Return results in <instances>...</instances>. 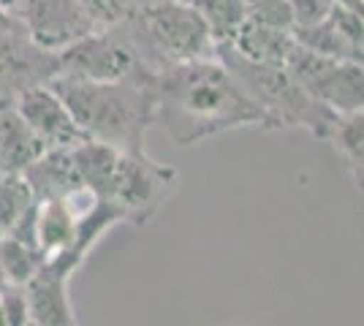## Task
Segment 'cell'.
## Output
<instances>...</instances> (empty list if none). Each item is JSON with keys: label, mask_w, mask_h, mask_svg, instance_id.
Instances as JSON below:
<instances>
[{"label": "cell", "mask_w": 364, "mask_h": 326, "mask_svg": "<svg viewBox=\"0 0 364 326\" xmlns=\"http://www.w3.org/2000/svg\"><path fill=\"white\" fill-rule=\"evenodd\" d=\"M150 87L155 128L177 147H193L240 128L269 131L267 114L218 55L158 68Z\"/></svg>", "instance_id": "cell-1"}, {"label": "cell", "mask_w": 364, "mask_h": 326, "mask_svg": "<svg viewBox=\"0 0 364 326\" xmlns=\"http://www.w3.org/2000/svg\"><path fill=\"white\" fill-rule=\"evenodd\" d=\"M150 79L87 82L58 77L49 85L68 104L76 125L87 139L117 150H144L147 134L155 128V101Z\"/></svg>", "instance_id": "cell-2"}, {"label": "cell", "mask_w": 364, "mask_h": 326, "mask_svg": "<svg viewBox=\"0 0 364 326\" xmlns=\"http://www.w3.org/2000/svg\"><path fill=\"white\" fill-rule=\"evenodd\" d=\"M215 55L234 71V77L242 82L250 98L267 114L269 131L299 128V131H307L313 139L329 141L337 114L307 93L286 65L245 60L231 47H218Z\"/></svg>", "instance_id": "cell-3"}, {"label": "cell", "mask_w": 364, "mask_h": 326, "mask_svg": "<svg viewBox=\"0 0 364 326\" xmlns=\"http://www.w3.org/2000/svg\"><path fill=\"white\" fill-rule=\"evenodd\" d=\"M122 25L152 71L218 52L210 22L185 0H144Z\"/></svg>", "instance_id": "cell-4"}, {"label": "cell", "mask_w": 364, "mask_h": 326, "mask_svg": "<svg viewBox=\"0 0 364 326\" xmlns=\"http://www.w3.org/2000/svg\"><path fill=\"white\" fill-rule=\"evenodd\" d=\"M180 174L152 161L144 150H120L101 199L120 210L122 223L144 229L177 193Z\"/></svg>", "instance_id": "cell-5"}, {"label": "cell", "mask_w": 364, "mask_h": 326, "mask_svg": "<svg viewBox=\"0 0 364 326\" xmlns=\"http://www.w3.org/2000/svg\"><path fill=\"white\" fill-rule=\"evenodd\" d=\"M60 74L87 82H120V79H147L152 68L141 60L136 44L125 25L95 28L85 38L58 52ZM55 77V79H58Z\"/></svg>", "instance_id": "cell-6"}, {"label": "cell", "mask_w": 364, "mask_h": 326, "mask_svg": "<svg viewBox=\"0 0 364 326\" xmlns=\"http://www.w3.org/2000/svg\"><path fill=\"white\" fill-rule=\"evenodd\" d=\"M286 68L299 79L307 93L332 109L337 117L364 109V63L329 58L296 41Z\"/></svg>", "instance_id": "cell-7"}, {"label": "cell", "mask_w": 364, "mask_h": 326, "mask_svg": "<svg viewBox=\"0 0 364 326\" xmlns=\"http://www.w3.org/2000/svg\"><path fill=\"white\" fill-rule=\"evenodd\" d=\"M58 74V52L38 47L28 33L0 38V107H14L19 95L49 85Z\"/></svg>", "instance_id": "cell-8"}, {"label": "cell", "mask_w": 364, "mask_h": 326, "mask_svg": "<svg viewBox=\"0 0 364 326\" xmlns=\"http://www.w3.org/2000/svg\"><path fill=\"white\" fill-rule=\"evenodd\" d=\"M19 19L38 47L60 52L95 31L79 0H22Z\"/></svg>", "instance_id": "cell-9"}, {"label": "cell", "mask_w": 364, "mask_h": 326, "mask_svg": "<svg viewBox=\"0 0 364 326\" xmlns=\"http://www.w3.org/2000/svg\"><path fill=\"white\" fill-rule=\"evenodd\" d=\"M14 109L19 112V117L31 125V131L41 139L46 150H55V147L74 150L76 144L87 139L85 131L76 125L68 104L52 85L31 87L28 93L16 98Z\"/></svg>", "instance_id": "cell-10"}, {"label": "cell", "mask_w": 364, "mask_h": 326, "mask_svg": "<svg viewBox=\"0 0 364 326\" xmlns=\"http://www.w3.org/2000/svg\"><path fill=\"white\" fill-rule=\"evenodd\" d=\"M294 36L302 47L316 49L321 55L364 63V16L346 6L334 3L326 19H321L318 25L296 28Z\"/></svg>", "instance_id": "cell-11"}, {"label": "cell", "mask_w": 364, "mask_h": 326, "mask_svg": "<svg viewBox=\"0 0 364 326\" xmlns=\"http://www.w3.org/2000/svg\"><path fill=\"white\" fill-rule=\"evenodd\" d=\"M71 272L46 261L38 275L25 283L31 324L36 326H76V313L68 296Z\"/></svg>", "instance_id": "cell-12"}, {"label": "cell", "mask_w": 364, "mask_h": 326, "mask_svg": "<svg viewBox=\"0 0 364 326\" xmlns=\"http://www.w3.org/2000/svg\"><path fill=\"white\" fill-rule=\"evenodd\" d=\"M22 174H25V180H28V185L33 188L36 199L68 196L71 190H76L79 185H85L82 174L76 169L74 150H63V147L44 150Z\"/></svg>", "instance_id": "cell-13"}, {"label": "cell", "mask_w": 364, "mask_h": 326, "mask_svg": "<svg viewBox=\"0 0 364 326\" xmlns=\"http://www.w3.org/2000/svg\"><path fill=\"white\" fill-rule=\"evenodd\" d=\"M223 47H231L245 60L286 65V60L296 47V36H294V31L269 28V25H258V22L245 19L240 31L234 33V38Z\"/></svg>", "instance_id": "cell-14"}, {"label": "cell", "mask_w": 364, "mask_h": 326, "mask_svg": "<svg viewBox=\"0 0 364 326\" xmlns=\"http://www.w3.org/2000/svg\"><path fill=\"white\" fill-rule=\"evenodd\" d=\"M44 150L14 107H0V174L25 171Z\"/></svg>", "instance_id": "cell-15"}, {"label": "cell", "mask_w": 364, "mask_h": 326, "mask_svg": "<svg viewBox=\"0 0 364 326\" xmlns=\"http://www.w3.org/2000/svg\"><path fill=\"white\" fill-rule=\"evenodd\" d=\"M329 141L346 174L350 177V183L364 193V109L337 117Z\"/></svg>", "instance_id": "cell-16"}, {"label": "cell", "mask_w": 364, "mask_h": 326, "mask_svg": "<svg viewBox=\"0 0 364 326\" xmlns=\"http://www.w3.org/2000/svg\"><path fill=\"white\" fill-rule=\"evenodd\" d=\"M36 193L22 171L0 174V239L16 232V226L33 212Z\"/></svg>", "instance_id": "cell-17"}, {"label": "cell", "mask_w": 364, "mask_h": 326, "mask_svg": "<svg viewBox=\"0 0 364 326\" xmlns=\"http://www.w3.org/2000/svg\"><path fill=\"white\" fill-rule=\"evenodd\" d=\"M46 264V256L33 242L19 237H3L0 239V272L9 286H25L38 269Z\"/></svg>", "instance_id": "cell-18"}, {"label": "cell", "mask_w": 364, "mask_h": 326, "mask_svg": "<svg viewBox=\"0 0 364 326\" xmlns=\"http://www.w3.org/2000/svg\"><path fill=\"white\" fill-rule=\"evenodd\" d=\"M185 3H191L210 22L218 47L228 44L245 22V0H185Z\"/></svg>", "instance_id": "cell-19"}, {"label": "cell", "mask_w": 364, "mask_h": 326, "mask_svg": "<svg viewBox=\"0 0 364 326\" xmlns=\"http://www.w3.org/2000/svg\"><path fill=\"white\" fill-rule=\"evenodd\" d=\"M245 19L269 25V28H283V31L296 28L289 0H245Z\"/></svg>", "instance_id": "cell-20"}, {"label": "cell", "mask_w": 364, "mask_h": 326, "mask_svg": "<svg viewBox=\"0 0 364 326\" xmlns=\"http://www.w3.org/2000/svg\"><path fill=\"white\" fill-rule=\"evenodd\" d=\"M79 3L90 14L95 28H114V25L128 22L144 0H79Z\"/></svg>", "instance_id": "cell-21"}, {"label": "cell", "mask_w": 364, "mask_h": 326, "mask_svg": "<svg viewBox=\"0 0 364 326\" xmlns=\"http://www.w3.org/2000/svg\"><path fill=\"white\" fill-rule=\"evenodd\" d=\"M0 305H3V318L6 326H28L31 324V310H28V294L25 286H3L0 288Z\"/></svg>", "instance_id": "cell-22"}, {"label": "cell", "mask_w": 364, "mask_h": 326, "mask_svg": "<svg viewBox=\"0 0 364 326\" xmlns=\"http://www.w3.org/2000/svg\"><path fill=\"white\" fill-rule=\"evenodd\" d=\"M289 3H291V11H294V25L296 28L318 25L321 19H326L329 11L334 9V0H289Z\"/></svg>", "instance_id": "cell-23"}, {"label": "cell", "mask_w": 364, "mask_h": 326, "mask_svg": "<svg viewBox=\"0 0 364 326\" xmlns=\"http://www.w3.org/2000/svg\"><path fill=\"white\" fill-rule=\"evenodd\" d=\"M334 3H337V6H346V9L364 16V0H334Z\"/></svg>", "instance_id": "cell-24"}, {"label": "cell", "mask_w": 364, "mask_h": 326, "mask_svg": "<svg viewBox=\"0 0 364 326\" xmlns=\"http://www.w3.org/2000/svg\"><path fill=\"white\" fill-rule=\"evenodd\" d=\"M19 6H22V0H0V9L14 11V14H19Z\"/></svg>", "instance_id": "cell-25"}, {"label": "cell", "mask_w": 364, "mask_h": 326, "mask_svg": "<svg viewBox=\"0 0 364 326\" xmlns=\"http://www.w3.org/2000/svg\"><path fill=\"white\" fill-rule=\"evenodd\" d=\"M0 326H6V318H3V305H0Z\"/></svg>", "instance_id": "cell-26"}, {"label": "cell", "mask_w": 364, "mask_h": 326, "mask_svg": "<svg viewBox=\"0 0 364 326\" xmlns=\"http://www.w3.org/2000/svg\"><path fill=\"white\" fill-rule=\"evenodd\" d=\"M3 286H6V280H3V272H0V288H3Z\"/></svg>", "instance_id": "cell-27"}]
</instances>
